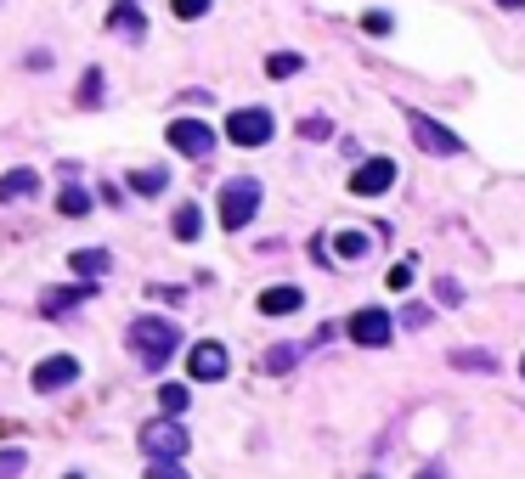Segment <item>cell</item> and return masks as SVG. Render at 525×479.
<instances>
[{
  "mask_svg": "<svg viewBox=\"0 0 525 479\" xmlns=\"http://www.w3.org/2000/svg\"><path fill=\"white\" fill-rule=\"evenodd\" d=\"M175 344H181V327L164 322V316H142V322H130V350H136V361H142L147 372L164 367V361L175 356Z\"/></svg>",
  "mask_w": 525,
  "mask_h": 479,
  "instance_id": "6da1fadb",
  "label": "cell"
},
{
  "mask_svg": "<svg viewBox=\"0 0 525 479\" xmlns=\"http://www.w3.org/2000/svg\"><path fill=\"white\" fill-rule=\"evenodd\" d=\"M187 423H175V418H153L142 423V451L153 457V463H181L187 457Z\"/></svg>",
  "mask_w": 525,
  "mask_h": 479,
  "instance_id": "7a4b0ae2",
  "label": "cell"
},
{
  "mask_svg": "<svg viewBox=\"0 0 525 479\" xmlns=\"http://www.w3.org/2000/svg\"><path fill=\"white\" fill-rule=\"evenodd\" d=\"M260 209V181H226L221 186V226L226 232H243Z\"/></svg>",
  "mask_w": 525,
  "mask_h": 479,
  "instance_id": "3957f363",
  "label": "cell"
},
{
  "mask_svg": "<svg viewBox=\"0 0 525 479\" xmlns=\"http://www.w3.org/2000/svg\"><path fill=\"white\" fill-rule=\"evenodd\" d=\"M345 333L356 344H362V350H384V344H390V333H396V322H390V310H356V316H350L345 322Z\"/></svg>",
  "mask_w": 525,
  "mask_h": 479,
  "instance_id": "277c9868",
  "label": "cell"
},
{
  "mask_svg": "<svg viewBox=\"0 0 525 479\" xmlns=\"http://www.w3.org/2000/svg\"><path fill=\"white\" fill-rule=\"evenodd\" d=\"M164 141H170L181 158H209V153H215V130L198 124V119H175L170 130H164Z\"/></svg>",
  "mask_w": 525,
  "mask_h": 479,
  "instance_id": "5b68a950",
  "label": "cell"
},
{
  "mask_svg": "<svg viewBox=\"0 0 525 479\" xmlns=\"http://www.w3.org/2000/svg\"><path fill=\"white\" fill-rule=\"evenodd\" d=\"M226 141H238V147H266L271 141V113L266 108H238L226 119Z\"/></svg>",
  "mask_w": 525,
  "mask_h": 479,
  "instance_id": "8992f818",
  "label": "cell"
},
{
  "mask_svg": "<svg viewBox=\"0 0 525 479\" xmlns=\"http://www.w3.org/2000/svg\"><path fill=\"white\" fill-rule=\"evenodd\" d=\"M407 124H413V136H418V147H424V153H441V158H458L463 153V141L452 136V130H446V124H435L430 113H407Z\"/></svg>",
  "mask_w": 525,
  "mask_h": 479,
  "instance_id": "52a82bcc",
  "label": "cell"
},
{
  "mask_svg": "<svg viewBox=\"0 0 525 479\" xmlns=\"http://www.w3.org/2000/svg\"><path fill=\"white\" fill-rule=\"evenodd\" d=\"M390 186H396V164H390V158H362L356 175H350V192H356V198H379Z\"/></svg>",
  "mask_w": 525,
  "mask_h": 479,
  "instance_id": "ba28073f",
  "label": "cell"
},
{
  "mask_svg": "<svg viewBox=\"0 0 525 479\" xmlns=\"http://www.w3.org/2000/svg\"><path fill=\"white\" fill-rule=\"evenodd\" d=\"M187 378H198V384H215V378H226V344L204 339L187 350Z\"/></svg>",
  "mask_w": 525,
  "mask_h": 479,
  "instance_id": "9c48e42d",
  "label": "cell"
},
{
  "mask_svg": "<svg viewBox=\"0 0 525 479\" xmlns=\"http://www.w3.org/2000/svg\"><path fill=\"white\" fill-rule=\"evenodd\" d=\"M74 378H80V361L74 356H51L34 367V389H40V395H57V389H68Z\"/></svg>",
  "mask_w": 525,
  "mask_h": 479,
  "instance_id": "30bf717a",
  "label": "cell"
},
{
  "mask_svg": "<svg viewBox=\"0 0 525 479\" xmlns=\"http://www.w3.org/2000/svg\"><path fill=\"white\" fill-rule=\"evenodd\" d=\"M108 29L113 34H125V40H147V17H142V6L136 0H119L108 12Z\"/></svg>",
  "mask_w": 525,
  "mask_h": 479,
  "instance_id": "8fae6325",
  "label": "cell"
},
{
  "mask_svg": "<svg viewBox=\"0 0 525 479\" xmlns=\"http://www.w3.org/2000/svg\"><path fill=\"white\" fill-rule=\"evenodd\" d=\"M85 294H91V282H80V288H46V294H40V310L57 322V316H68V310H80Z\"/></svg>",
  "mask_w": 525,
  "mask_h": 479,
  "instance_id": "7c38bea8",
  "label": "cell"
},
{
  "mask_svg": "<svg viewBox=\"0 0 525 479\" xmlns=\"http://www.w3.org/2000/svg\"><path fill=\"white\" fill-rule=\"evenodd\" d=\"M34 186H40V175H34V170H6V175H0V203L34 198Z\"/></svg>",
  "mask_w": 525,
  "mask_h": 479,
  "instance_id": "4fadbf2b",
  "label": "cell"
},
{
  "mask_svg": "<svg viewBox=\"0 0 525 479\" xmlns=\"http://www.w3.org/2000/svg\"><path fill=\"white\" fill-rule=\"evenodd\" d=\"M300 305H305L300 288H266V294H260V310H266V316H294Z\"/></svg>",
  "mask_w": 525,
  "mask_h": 479,
  "instance_id": "5bb4252c",
  "label": "cell"
},
{
  "mask_svg": "<svg viewBox=\"0 0 525 479\" xmlns=\"http://www.w3.org/2000/svg\"><path fill=\"white\" fill-rule=\"evenodd\" d=\"M68 265H74V271H80V277L96 288V277H108V265H113V260H108V248H80V254H74Z\"/></svg>",
  "mask_w": 525,
  "mask_h": 479,
  "instance_id": "9a60e30c",
  "label": "cell"
},
{
  "mask_svg": "<svg viewBox=\"0 0 525 479\" xmlns=\"http://www.w3.org/2000/svg\"><path fill=\"white\" fill-rule=\"evenodd\" d=\"M170 226H175V237H181V243H192V237L204 232V209H198V203H181Z\"/></svg>",
  "mask_w": 525,
  "mask_h": 479,
  "instance_id": "2e32d148",
  "label": "cell"
},
{
  "mask_svg": "<svg viewBox=\"0 0 525 479\" xmlns=\"http://www.w3.org/2000/svg\"><path fill=\"white\" fill-rule=\"evenodd\" d=\"M57 209H63L68 220L85 215V209H91V192H85V186H63V192H57Z\"/></svg>",
  "mask_w": 525,
  "mask_h": 479,
  "instance_id": "e0dca14e",
  "label": "cell"
},
{
  "mask_svg": "<svg viewBox=\"0 0 525 479\" xmlns=\"http://www.w3.org/2000/svg\"><path fill=\"white\" fill-rule=\"evenodd\" d=\"M159 406H164V418H175V412H187V406H192L187 384H164V389H159Z\"/></svg>",
  "mask_w": 525,
  "mask_h": 479,
  "instance_id": "ac0fdd59",
  "label": "cell"
},
{
  "mask_svg": "<svg viewBox=\"0 0 525 479\" xmlns=\"http://www.w3.org/2000/svg\"><path fill=\"white\" fill-rule=\"evenodd\" d=\"M367 248H373V243H367L362 232H339V237H334V254H339V260H362Z\"/></svg>",
  "mask_w": 525,
  "mask_h": 479,
  "instance_id": "d6986e66",
  "label": "cell"
},
{
  "mask_svg": "<svg viewBox=\"0 0 525 479\" xmlns=\"http://www.w3.org/2000/svg\"><path fill=\"white\" fill-rule=\"evenodd\" d=\"M130 192H142V198H159V192H164V170H136V175H130Z\"/></svg>",
  "mask_w": 525,
  "mask_h": 479,
  "instance_id": "ffe728a7",
  "label": "cell"
},
{
  "mask_svg": "<svg viewBox=\"0 0 525 479\" xmlns=\"http://www.w3.org/2000/svg\"><path fill=\"white\" fill-rule=\"evenodd\" d=\"M266 74H271V79L300 74V51H277V57H266Z\"/></svg>",
  "mask_w": 525,
  "mask_h": 479,
  "instance_id": "44dd1931",
  "label": "cell"
},
{
  "mask_svg": "<svg viewBox=\"0 0 525 479\" xmlns=\"http://www.w3.org/2000/svg\"><path fill=\"white\" fill-rule=\"evenodd\" d=\"M209 6H215V0H170V12L181 17V23H198V17L209 12Z\"/></svg>",
  "mask_w": 525,
  "mask_h": 479,
  "instance_id": "7402d4cb",
  "label": "cell"
},
{
  "mask_svg": "<svg viewBox=\"0 0 525 479\" xmlns=\"http://www.w3.org/2000/svg\"><path fill=\"white\" fill-rule=\"evenodd\" d=\"M294 361H300V350H294V344H277V350L266 356V372H288Z\"/></svg>",
  "mask_w": 525,
  "mask_h": 479,
  "instance_id": "603a6c76",
  "label": "cell"
},
{
  "mask_svg": "<svg viewBox=\"0 0 525 479\" xmlns=\"http://www.w3.org/2000/svg\"><path fill=\"white\" fill-rule=\"evenodd\" d=\"M452 361H458L463 372H492V356H486V350H458Z\"/></svg>",
  "mask_w": 525,
  "mask_h": 479,
  "instance_id": "cb8c5ba5",
  "label": "cell"
},
{
  "mask_svg": "<svg viewBox=\"0 0 525 479\" xmlns=\"http://www.w3.org/2000/svg\"><path fill=\"white\" fill-rule=\"evenodd\" d=\"M17 474H23V451H0V479H17Z\"/></svg>",
  "mask_w": 525,
  "mask_h": 479,
  "instance_id": "d4e9b609",
  "label": "cell"
},
{
  "mask_svg": "<svg viewBox=\"0 0 525 479\" xmlns=\"http://www.w3.org/2000/svg\"><path fill=\"white\" fill-rule=\"evenodd\" d=\"M96 96H102V74H96V68H91V74L80 79V102H85V108H91Z\"/></svg>",
  "mask_w": 525,
  "mask_h": 479,
  "instance_id": "484cf974",
  "label": "cell"
},
{
  "mask_svg": "<svg viewBox=\"0 0 525 479\" xmlns=\"http://www.w3.org/2000/svg\"><path fill=\"white\" fill-rule=\"evenodd\" d=\"M384 282H390V288H396V294H407V288H413V265L401 260V265H396V271H390V277H384Z\"/></svg>",
  "mask_w": 525,
  "mask_h": 479,
  "instance_id": "4316f807",
  "label": "cell"
},
{
  "mask_svg": "<svg viewBox=\"0 0 525 479\" xmlns=\"http://www.w3.org/2000/svg\"><path fill=\"white\" fill-rule=\"evenodd\" d=\"M147 479H187V468L181 463H153L147 468Z\"/></svg>",
  "mask_w": 525,
  "mask_h": 479,
  "instance_id": "83f0119b",
  "label": "cell"
},
{
  "mask_svg": "<svg viewBox=\"0 0 525 479\" xmlns=\"http://www.w3.org/2000/svg\"><path fill=\"white\" fill-rule=\"evenodd\" d=\"M362 29H367V34H390V12H367Z\"/></svg>",
  "mask_w": 525,
  "mask_h": 479,
  "instance_id": "f1b7e54d",
  "label": "cell"
},
{
  "mask_svg": "<svg viewBox=\"0 0 525 479\" xmlns=\"http://www.w3.org/2000/svg\"><path fill=\"white\" fill-rule=\"evenodd\" d=\"M401 322H407V327H424V322H430V310H424V305H407V310H401Z\"/></svg>",
  "mask_w": 525,
  "mask_h": 479,
  "instance_id": "f546056e",
  "label": "cell"
},
{
  "mask_svg": "<svg viewBox=\"0 0 525 479\" xmlns=\"http://www.w3.org/2000/svg\"><path fill=\"white\" fill-rule=\"evenodd\" d=\"M300 136H311V141L328 136V119H305V124H300Z\"/></svg>",
  "mask_w": 525,
  "mask_h": 479,
  "instance_id": "4dcf8cb0",
  "label": "cell"
},
{
  "mask_svg": "<svg viewBox=\"0 0 525 479\" xmlns=\"http://www.w3.org/2000/svg\"><path fill=\"white\" fill-rule=\"evenodd\" d=\"M418 479H446V474H441V463H435V468H424V474H418Z\"/></svg>",
  "mask_w": 525,
  "mask_h": 479,
  "instance_id": "1f68e13d",
  "label": "cell"
},
{
  "mask_svg": "<svg viewBox=\"0 0 525 479\" xmlns=\"http://www.w3.org/2000/svg\"><path fill=\"white\" fill-rule=\"evenodd\" d=\"M497 6H503V12H520V6H525V0H497Z\"/></svg>",
  "mask_w": 525,
  "mask_h": 479,
  "instance_id": "d6a6232c",
  "label": "cell"
},
{
  "mask_svg": "<svg viewBox=\"0 0 525 479\" xmlns=\"http://www.w3.org/2000/svg\"><path fill=\"white\" fill-rule=\"evenodd\" d=\"M68 479H80V474H68Z\"/></svg>",
  "mask_w": 525,
  "mask_h": 479,
  "instance_id": "836d02e7",
  "label": "cell"
},
{
  "mask_svg": "<svg viewBox=\"0 0 525 479\" xmlns=\"http://www.w3.org/2000/svg\"><path fill=\"white\" fill-rule=\"evenodd\" d=\"M520 372H525V361H520Z\"/></svg>",
  "mask_w": 525,
  "mask_h": 479,
  "instance_id": "e575fe53",
  "label": "cell"
}]
</instances>
